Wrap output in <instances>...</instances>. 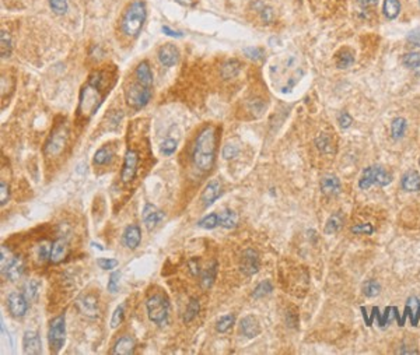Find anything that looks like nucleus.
Returning <instances> with one entry per match:
<instances>
[{
    "label": "nucleus",
    "instance_id": "1",
    "mask_svg": "<svg viewBox=\"0 0 420 355\" xmlns=\"http://www.w3.org/2000/svg\"><path fill=\"white\" fill-rule=\"evenodd\" d=\"M109 73L105 70H97L86 81L80 90L77 105V116L83 121H89L96 114L104 103V98L108 95L112 83H109Z\"/></svg>",
    "mask_w": 420,
    "mask_h": 355
},
{
    "label": "nucleus",
    "instance_id": "2",
    "mask_svg": "<svg viewBox=\"0 0 420 355\" xmlns=\"http://www.w3.org/2000/svg\"><path fill=\"white\" fill-rule=\"evenodd\" d=\"M216 127L207 126L199 132L192 151V161L199 171L207 172L213 168L216 160Z\"/></svg>",
    "mask_w": 420,
    "mask_h": 355
},
{
    "label": "nucleus",
    "instance_id": "3",
    "mask_svg": "<svg viewBox=\"0 0 420 355\" xmlns=\"http://www.w3.org/2000/svg\"><path fill=\"white\" fill-rule=\"evenodd\" d=\"M146 5L142 0H135L131 3L120 18V30L125 35L136 38L143 28L146 21Z\"/></svg>",
    "mask_w": 420,
    "mask_h": 355
},
{
    "label": "nucleus",
    "instance_id": "4",
    "mask_svg": "<svg viewBox=\"0 0 420 355\" xmlns=\"http://www.w3.org/2000/svg\"><path fill=\"white\" fill-rule=\"evenodd\" d=\"M151 99V87L143 85L138 80L135 83H131L125 90L126 104L133 109H140L146 107Z\"/></svg>",
    "mask_w": 420,
    "mask_h": 355
},
{
    "label": "nucleus",
    "instance_id": "5",
    "mask_svg": "<svg viewBox=\"0 0 420 355\" xmlns=\"http://www.w3.org/2000/svg\"><path fill=\"white\" fill-rule=\"evenodd\" d=\"M146 309L149 319L157 326L167 325L168 322V302L161 295H151L146 301Z\"/></svg>",
    "mask_w": 420,
    "mask_h": 355
},
{
    "label": "nucleus",
    "instance_id": "6",
    "mask_svg": "<svg viewBox=\"0 0 420 355\" xmlns=\"http://www.w3.org/2000/svg\"><path fill=\"white\" fill-rule=\"evenodd\" d=\"M392 182V175L390 172H387L383 167H368L363 171L361 175V179L359 182V186L363 190H367L368 187H371L372 185H378V186H387Z\"/></svg>",
    "mask_w": 420,
    "mask_h": 355
},
{
    "label": "nucleus",
    "instance_id": "7",
    "mask_svg": "<svg viewBox=\"0 0 420 355\" xmlns=\"http://www.w3.org/2000/svg\"><path fill=\"white\" fill-rule=\"evenodd\" d=\"M67 137H69V129H67L66 123H60L55 127L51 136L45 143L44 147V153L48 157H55L62 153V150L65 148V145L67 143Z\"/></svg>",
    "mask_w": 420,
    "mask_h": 355
},
{
    "label": "nucleus",
    "instance_id": "8",
    "mask_svg": "<svg viewBox=\"0 0 420 355\" xmlns=\"http://www.w3.org/2000/svg\"><path fill=\"white\" fill-rule=\"evenodd\" d=\"M48 340L51 348L54 352H59L62 347L65 345L66 340V322H65V315H60L58 318L51 320L49 323Z\"/></svg>",
    "mask_w": 420,
    "mask_h": 355
},
{
    "label": "nucleus",
    "instance_id": "9",
    "mask_svg": "<svg viewBox=\"0 0 420 355\" xmlns=\"http://www.w3.org/2000/svg\"><path fill=\"white\" fill-rule=\"evenodd\" d=\"M138 165H139V154L138 151L131 150L128 148L123 158V167H122V172H120V179L122 182H131L135 179L136 172H138Z\"/></svg>",
    "mask_w": 420,
    "mask_h": 355
},
{
    "label": "nucleus",
    "instance_id": "10",
    "mask_svg": "<svg viewBox=\"0 0 420 355\" xmlns=\"http://www.w3.org/2000/svg\"><path fill=\"white\" fill-rule=\"evenodd\" d=\"M7 309L14 318H23L28 311V299L21 292H12L7 296Z\"/></svg>",
    "mask_w": 420,
    "mask_h": 355
},
{
    "label": "nucleus",
    "instance_id": "11",
    "mask_svg": "<svg viewBox=\"0 0 420 355\" xmlns=\"http://www.w3.org/2000/svg\"><path fill=\"white\" fill-rule=\"evenodd\" d=\"M259 267H261V262H259L258 253L254 249L244 250L241 256V271L245 276H254L259 271Z\"/></svg>",
    "mask_w": 420,
    "mask_h": 355
},
{
    "label": "nucleus",
    "instance_id": "12",
    "mask_svg": "<svg viewBox=\"0 0 420 355\" xmlns=\"http://www.w3.org/2000/svg\"><path fill=\"white\" fill-rule=\"evenodd\" d=\"M76 307H77L78 312L84 316H87V318L94 319L98 316V302H97V298L94 295H81L76 301Z\"/></svg>",
    "mask_w": 420,
    "mask_h": 355
},
{
    "label": "nucleus",
    "instance_id": "13",
    "mask_svg": "<svg viewBox=\"0 0 420 355\" xmlns=\"http://www.w3.org/2000/svg\"><path fill=\"white\" fill-rule=\"evenodd\" d=\"M2 273L3 276H6L7 280L16 281L24 273V260L20 256H13V259L5 267H2Z\"/></svg>",
    "mask_w": 420,
    "mask_h": 355
},
{
    "label": "nucleus",
    "instance_id": "14",
    "mask_svg": "<svg viewBox=\"0 0 420 355\" xmlns=\"http://www.w3.org/2000/svg\"><path fill=\"white\" fill-rule=\"evenodd\" d=\"M222 182L219 181H210L207 185H206V187L203 189V192H202V196H200V201H202V205H203V207H209V206H212L215 201H216L219 197H220V194H222Z\"/></svg>",
    "mask_w": 420,
    "mask_h": 355
},
{
    "label": "nucleus",
    "instance_id": "15",
    "mask_svg": "<svg viewBox=\"0 0 420 355\" xmlns=\"http://www.w3.org/2000/svg\"><path fill=\"white\" fill-rule=\"evenodd\" d=\"M178 59H180V52L174 45L167 43V45H164L158 49V61L161 62L162 66H174V65H177Z\"/></svg>",
    "mask_w": 420,
    "mask_h": 355
},
{
    "label": "nucleus",
    "instance_id": "16",
    "mask_svg": "<svg viewBox=\"0 0 420 355\" xmlns=\"http://www.w3.org/2000/svg\"><path fill=\"white\" fill-rule=\"evenodd\" d=\"M23 349L25 354H41V338L36 331H25L23 337Z\"/></svg>",
    "mask_w": 420,
    "mask_h": 355
},
{
    "label": "nucleus",
    "instance_id": "17",
    "mask_svg": "<svg viewBox=\"0 0 420 355\" xmlns=\"http://www.w3.org/2000/svg\"><path fill=\"white\" fill-rule=\"evenodd\" d=\"M140 241H142V231H140V227L136 225V224L129 225V227L125 229L123 235H122V243H123L126 247H129V249H136V247L140 245Z\"/></svg>",
    "mask_w": 420,
    "mask_h": 355
},
{
    "label": "nucleus",
    "instance_id": "18",
    "mask_svg": "<svg viewBox=\"0 0 420 355\" xmlns=\"http://www.w3.org/2000/svg\"><path fill=\"white\" fill-rule=\"evenodd\" d=\"M164 214L157 209L156 206L146 205L143 209V223L149 229L156 228L158 224L161 223Z\"/></svg>",
    "mask_w": 420,
    "mask_h": 355
},
{
    "label": "nucleus",
    "instance_id": "19",
    "mask_svg": "<svg viewBox=\"0 0 420 355\" xmlns=\"http://www.w3.org/2000/svg\"><path fill=\"white\" fill-rule=\"evenodd\" d=\"M240 331L242 333V336H245L246 338H254L258 336L261 333L258 322L255 318L252 316H245L244 319L241 320L240 323Z\"/></svg>",
    "mask_w": 420,
    "mask_h": 355
},
{
    "label": "nucleus",
    "instance_id": "20",
    "mask_svg": "<svg viewBox=\"0 0 420 355\" xmlns=\"http://www.w3.org/2000/svg\"><path fill=\"white\" fill-rule=\"evenodd\" d=\"M321 190L326 196H336L341 192V181L335 175H326L321 181Z\"/></svg>",
    "mask_w": 420,
    "mask_h": 355
},
{
    "label": "nucleus",
    "instance_id": "21",
    "mask_svg": "<svg viewBox=\"0 0 420 355\" xmlns=\"http://www.w3.org/2000/svg\"><path fill=\"white\" fill-rule=\"evenodd\" d=\"M135 352V340L129 336L118 338V341L115 343L114 348L111 351V354L114 355H129Z\"/></svg>",
    "mask_w": 420,
    "mask_h": 355
},
{
    "label": "nucleus",
    "instance_id": "22",
    "mask_svg": "<svg viewBox=\"0 0 420 355\" xmlns=\"http://www.w3.org/2000/svg\"><path fill=\"white\" fill-rule=\"evenodd\" d=\"M67 253V242L65 238H58L51 246V258L49 260L52 263H59L65 259Z\"/></svg>",
    "mask_w": 420,
    "mask_h": 355
},
{
    "label": "nucleus",
    "instance_id": "23",
    "mask_svg": "<svg viewBox=\"0 0 420 355\" xmlns=\"http://www.w3.org/2000/svg\"><path fill=\"white\" fill-rule=\"evenodd\" d=\"M135 76L139 83H142L143 85L151 87L153 85V73H151L150 65L147 62H140L135 70Z\"/></svg>",
    "mask_w": 420,
    "mask_h": 355
},
{
    "label": "nucleus",
    "instance_id": "24",
    "mask_svg": "<svg viewBox=\"0 0 420 355\" xmlns=\"http://www.w3.org/2000/svg\"><path fill=\"white\" fill-rule=\"evenodd\" d=\"M402 187L406 192H419L420 190V175L416 171H408L402 176Z\"/></svg>",
    "mask_w": 420,
    "mask_h": 355
},
{
    "label": "nucleus",
    "instance_id": "25",
    "mask_svg": "<svg viewBox=\"0 0 420 355\" xmlns=\"http://www.w3.org/2000/svg\"><path fill=\"white\" fill-rule=\"evenodd\" d=\"M405 312L408 313V316H410V319H412V325L417 326V322H419V319H420L419 298H416V296L409 298L408 302H406V309H405Z\"/></svg>",
    "mask_w": 420,
    "mask_h": 355
},
{
    "label": "nucleus",
    "instance_id": "26",
    "mask_svg": "<svg viewBox=\"0 0 420 355\" xmlns=\"http://www.w3.org/2000/svg\"><path fill=\"white\" fill-rule=\"evenodd\" d=\"M241 70V63L238 61H228L226 62L222 67V77L228 80V78H233L235 76H238V73Z\"/></svg>",
    "mask_w": 420,
    "mask_h": 355
},
{
    "label": "nucleus",
    "instance_id": "27",
    "mask_svg": "<svg viewBox=\"0 0 420 355\" xmlns=\"http://www.w3.org/2000/svg\"><path fill=\"white\" fill-rule=\"evenodd\" d=\"M343 227V217L339 213H335L328 218L326 225H325V234H335Z\"/></svg>",
    "mask_w": 420,
    "mask_h": 355
},
{
    "label": "nucleus",
    "instance_id": "28",
    "mask_svg": "<svg viewBox=\"0 0 420 355\" xmlns=\"http://www.w3.org/2000/svg\"><path fill=\"white\" fill-rule=\"evenodd\" d=\"M216 273H217V263L216 262H213V265L210 266V267H207V269L204 270L203 276H202V280H200V285H202V288L207 289L213 285L215 280H216Z\"/></svg>",
    "mask_w": 420,
    "mask_h": 355
},
{
    "label": "nucleus",
    "instance_id": "29",
    "mask_svg": "<svg viewBox=\"0 0 420 355\" xmlns=\"http://www.w3.org/2000/svg\"><path fill=\"white\" fill-rule=\"evenodd\" d=\"M383 10H384L385 17L394 20L398 17V14L401 12V3H399V0H384Z\"/></svg>",
    "mask_w": 420,
    "mask_h": 355
},
{
    "label": "nucleus",
    "instance_id": "30",
    "mask_svg": "<svg viewBox=\"0 0 420 355\" xmlns=\"http://www.w3.org/2000/svg\"><path fill=\"white\" fill-rule=\"evenodd\" d=\"M403 65L413 70L416 74H420V54L419 52H409L403 56Z\"/></svg>",
    "mask_w": 420,
    "mask_h": 355
},
{
    "label": "nucleus",
    "instance_id": "31",
    "mask_svg": "<svg viewBox=\"0 0 420 355\" xmlns=\"http://www.w3.org/2000/svg\"><path fill=\"white\" fill-rule=\"evenodd\" d=\"M406 127H408V122L403 118H396L395 121L392 122L391 125V133H392V137L395 140L402 139L403 134L406 132Z\"/></svg>",
    "mask_w": 420,
    "mask_h": 355
},
{
    "label": "nucleus",
    "instance_id": "32",
    "mask_svg": "<svg viewBox=\"0 0 420 355\" xmlns=\"http://www.w3.org/2000/svg\"><path fill=\"white\" fill-rule=\"evenodd\" d=\"M220 225L224 228L231 229L237 225V214L233 210H224L220 214Z\"/></svg>",
    "mask_w": 420,
    "mask_h": 355
},
{
    "label": "nucleus",
    "instance_id": "33",
    "mask_svg": "<svg viewBox=\"0 0 420 355\" xmlns=\"http://www.w3.org/2000/svg\"><path fill=\"white\" fill-rule=\"evenodd\" d=\"M315 145H317V148H318L321 153H324V154H330V153H333L332 140H330L329 136L325 134V133L319 134L318 137L315 139Z\"/></svg>",
    "mask_w": 420,
    "mask_h": 355
},
{
    "label": "nucleus",
    "instance_id": "34",
    "mask_svg": "<svg viewBox=\"0 0 420 355\" xmlns=\"http://www.w3.org/2000/svg\"><path fill=\"white\" fill-rule=\"evenodd\" d=\"M112 157H114V153L109 150L108 147H102L96 153V156L93 158V163H94V165H105L112 160Z\"/></svg>",
    "mask_w": 420,
    "mask_h": 355
},
{
    "label": "nucleus",
    "instance_id": "35",
    "mask_svg": "<svg viewBox=\"0 0 420 355\" xmlns=\"http://www.w3.org/2000/svg\"><path fill=\"white\" fill-rule=\"evenodd\" d=\"M354 62V56L353 54L350 52V50H348V49H345V50H342L341 54L336 56V66L339 67V69H348L349 66H352Z\"/></svg>",
    "mask_w": 420,
    "mask_h": 355
},
{
    "label": "nucleus",
    "instance_id": "36",
    "mask_svg": "<svg viewBox=\"0 0 420 355\" xmlns=\"http://www.w3.org/2000/svg\"><path fill=\"white\" fill-rule=\"evenodd\" d=\"M199 311H200L199 301L198 299H195V298H192V299L189 301V303H188V307H186L185 315H184V322H185V323L192 322V320L198 316Z\"/></svg>",
    "mask_w": 420,
    "mask_h": 355
},
{
    "label": "nucleus",
    "instance_id": "37",
    "mask_svg": "<svg viewBox=\"0 0 420 355\" xmlns=\"http://www.w3.org/2000/svg\"><path fill=\"white\" fill-rule=\"evenodd\" d=\"M38 289H39V283L32 278V280H28V281L24 284V287H23V294L27 296L28 301H32V299H35L36 295H38Z\"/></svg>",
    "mask_w": 420,
    "mask_h": 355
},
{
    "label": "nucleus",
    "instance_id": "38",
    "mask_svg": "<svg viewBox=\"0 0 420 355\" xmlns=\"http://www.w3.org/2000/svg\"><path fill=\"white\" fill-rule=\"evenodd\" d=\"M0 52H2V58H9L12 54V38L7 34L6 31H2V35H0Z\"/></svg>",
    "mask_w": 420,
    "mask_h": 355
},
{
    "label": "nucleus",
    "instance_id": "39",
    "mask_svg": "<svg viewBox=\"0 0 420 355\" xmlns=\"http://www.w3.org/2000/svg\"><path fill=\"white\" fill-rule=\"evenodd\" d=\"M363 292L368 298H374V296H377L381 292V285L375 280H368L363 285Z\"/></svg>",
    "mask_w": 420,
    "mask_h": 355
},
{
    "label": "nucleus",
    "instance_id": "40",
    "mask_svg": "<svg viewBox=\"0 0 420 355\" xmlns=\"http://www.w3.org/2000/svg\"><path fill=\"white\" fill-rule=\"evenodd\" d=\"M217 225H220V216L213 213V214H209L206 216L203 220L199 221V227H202L204 229H213L216 228Z\"/></svg>",
    "mask_w": 420,
    "mask_h": 355
},
{
    "label": "nucleus",
    "instance_id": "41",
    "mask_svg": "<svg viewBox=\"0 0 420 355\" xmlns=\"http://www.w3.org/2000/svg\"><path fill=\"white\" fill-rule=\"evenodd\" d=\"M234 322H235L234 315H226V316H223L222 319L217 322V326H216L217 331H219V333H226V331H228L231 327H233Z\"/></svg>",
    "mask_w": 420,
    "mask_h": 355
},
{
    "label": "nucleus",
    "instance_id": "42",
    "mask_svg": "<svg viewBox=\"0 0 420 355\" xmlns=\"http://www.w3.org/2000/svg\"><path fill=\"white\" fill-rule=\"evenodd\" d=\"M272 289H273V287H272V284H270V281H264V283H261L257 287V288L254 289V292H252V296L254 298H264V296H266L268 294H270L272 292Z\"/></svg>",
    "mask_w": 420,
    "mask_h": 355
},
{
    "label": "nucleus",
    "instance_id": "43",
    "mask_svg": "<svg viewBox=\"0 0 420 355\" xmlns=\"http://www.w3.org/2000/svg\"><path fill=\"white\" fill-rule=\"evenodd\" d=\"M49 6L55 14L63 16L67 12V0H49Z\"/></svg>",
    "mask_w": 420,
    "mask_h": 355
},
{
    "label": "nucleus",
    "instance_id": "44",
    "mask_svg": "<svg viewBox=\"0 0 420 355\" xmlns=\"http://www.w3.org/2000/svg\"><path fill=\"white\" fill-rule=\"evenodd\" d=\"M244 54H245V56H248L249 59L259 61V59H262V56H264V49L257 48V46H249V48L244 49Z\"/></svg>",
    "mask_w": 420,
    "mask_h": 355
},
{
    "label": "nucleus",
    "instance_id": "45",
    "mask_svg": "<svg viewBox=\"0 0 420 355\" xmlns=\"http://www.w3.org/2000/svg\"><path fill=\"white\" fill-rule=\"evenodd\" d=\"M177 150V141L173 139H167L165 141H162L161 144V153L164 156H171L174 154Z\"/></svg>",
    "mask_w": 420,
    "mask_h": 355
},
{
    "label": "nucleus",
    "instance_id": "46",
    "mask_svg": "<svg viewBox=\"0 0 420 355\" xmlns=\"http://www.w3.org/2000/svg\"><path fill=\"white\" fill-rule=\"evenodd\" d=\"M122 319H123V305H119V307L115 309L114 315H112L111 327H112V329H116V327L122 323Z\"/></svg>",
    "mask_w": 420,
    "mask_h": 355
},
{
    "label": "nucleus",
    "instance_id": "47",
    "mask_svg": "<svg viewBox=\"0 0 420 355\" xmlns=\"http://www.w3.org/2000/svg\"><path fill=\"white\" fill-rule=\"evenodd\" d=\"M352 232L353 234H366V235H371L374 232V227L371 224H357L352 227Z\"/></svg>",
    "mask_w": 420,
    "mask_h": 355
},
{
    "label": "nucleus",
    "instance_id": "48",
    "mask_svg": "<svg viewBox=\"0 0 420 355\" xmlns=\"http://www.w3.org/2000/svg\"><path fill=\"white\" fill-rule=\"evenodd\" d=\"M97 265L100 266V269H102V270H112V269H115L118 266V260L100 258V259L97 260Z\"/></svg>",
    "mask_w": 420,
    "mask_h": 355
},
{
    "label": "nucleus",
    "instance_id": "49",
    "mask_svg": "<svg viewBox=\"0 0 420 355\" xmlns=\"http://www.w3.org/2000/svg\"><path fill=\"white\" fill-rule=\"evenodd\" d=\"M119 277L120 274L118 271H114L111 276H109L108 280V291L111 294H115L118 291V284H119Z\"/></svg>",
    "mask_w": 420,
    "mask_h": 355
},
{
    "label": "nucleus",
    "instance_id": "50",
    "mask_svg": "<svg viewBox=\"0 0 420 355\" xmlns=\"http://www.w3.org/2000/svg\"><path fill=\"white\" fill-rule=\"evenodd\" d=\"M338 122H339V126L342 127V129H348V127L352 126L353 119H352V116L348 112H342V114H339V116H338Z\"/></svg>",
    "mask_w": 420,
    "mask_h": 355
},
{
    "label": "nucleus",
    "instance_id": "51",
    "mask_svg": "<svg viewBox=\"0 0 420 355\" xmlns=\"http://www.w3.org/2000/svg\"><path fill=\"white\" fill-rule=\"evenodd\" d=\"M10 196V190H9V185L5 183V181L0 182V205L5 206L9 200Z\"/></svg>",
    "mask_w": 420,
    "mask_h": 355
},
{
    "label": "nucleus",
    "instance_id": "52",
    "mask_svg": "<svg viewBox=\"0 0 420 355\" xmlns=\"http://www.w3.org/2000/svg\"><path fill=\"white\" fill-rule=\"evenodd\" d=\"M237 156H238V148H237L235 145L227 144L223 148V157H224L226 160H233V158H235Z\"/></svg>",
    "mask_w": 420,
    "mask_h": 355
},
{
    "label": "nucleus",
    "instance_id": "53",
    "mask_svg": "<svg viewBox=\"0 0 420 355\" xmlns=\"http://www.w3.org/2000/svg\"><path fill=\"white\" fill-rule=\"evenodd\" d=\"M51 258V249L47 245H41L38 249V259L39 262H45Z\"/></svg>",
    "mask_w": 420,
    "mask_h": 355
},
{
    "label": "nucleus",
    "instance_id": "54",
    "mask_svg": "<svg viewBox=\"0 0 420 355\" xmlns=\"http://www.w3.org/2000/svg\"><path fill=\"white\" fill-rule=\"evenodd\" d=\"M262 18L266 23H270L273 20V10L270 7H266L265 10H262Z\"/></svg>",
    "mask_w": 420,
    "mask_h": 355
},
{
    "label": "nucleus",
    "instance_id": "55",
    "mask_svg": "<svg viewBox=\"0 0 420 355\" xmlns=\"http://www.w3.org/2000/svg\"><path fill=\"white\" fill-rule=\"evenodd\" d=\"M359 5H360L363 9H368V7H374L377 6L378 0H357Z\"/></svg>",
    "mask_w": 420,
    "mask_h": 355
},
{
    "label": "nucleus",
    "instance_id": "56",
    "mask_svg": "<svg viewBox=\"0 0 420 355\" xmlns=\"http://www.w3.org/2000/svg\"><path fill=\"white\" fill-rule=\"evenodd\" d=\"M189 267H191V271H192L193 276H198V274H200V267H199L198 262H195V260L189 262Z\"/></svg>",
    "mask_w": 420,
    "mask_h": 355
},
{
    "label": "nucleus",
    "instance_id": "57",
    "mask_svg": "<svg viewBox=\"0 0 420 355\" xmlns=\"http://www.w3.org/2000/svg\"><path fill=\"white\" fill-rule=\"evenodd\" d=\"M162 32H165V34L170 36H175V38H181V36H182L181 32H175V31L170 30V27H167V25H164V27H162Z\"/></svg>",
    "mask_w": 420,
    "mask_h": 355
},
{
    "label": "nucleus",
    "instance_id": "58",
    "mask_svg": "<svg viewBox=\"0 0 420 355\" xmlns=\"http://www.w3.org/2000/svg\"><path fill=\"white\" fill-rule=\"evenodd\" d=\"M419 165H420V160H419Z\"/></svg>",
    "mask_w": 420,
    "mask_h": 355
},
{
    "label": "nucleus",
    "instance_id": "59",
    "mask_svg": "<svg viewBox=\"0 0 420 355\" xmlns=\"http://www.w3.org/2000/svg\"><path fill=\"white\" fill-rule=\"evenodd\" d=\"M419 3H420V0H419Z\"/></svg>",
    "mask_w": 420,
    "mask_h": 355
}]
</instances>
